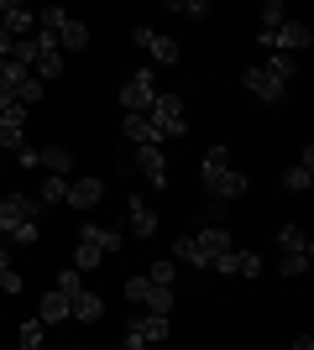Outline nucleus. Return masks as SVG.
Segmentation results:
<instances>
[{
  "label": "nucleus",
  "instance_id": "35",
  "mask_svg": "<svg viewBox=\"0 0 314 350\" xmlns=\"http://www.w3.org/2000/svg\"><path fill=\"white\" fill-rule=\"evenodd\" d=\"M74 267H79V272H90V267H100V246H90V241H79V251H74Z\"/></svg>",
  "mask_w": 314,
  "mask_h": 350
},
{
  "label": "nucleus",
  "instance_id": "10",
  "mask_svg": "<svg viewBox=\"0 0 314 350\" xmlns=\"http://www.w3.org/2000/svg\"><path fill=\"white\" fill-rule=\"evenodd\" d=\"M136 167H142V178H147L152 189H168V157H163V146H136Z\"/></svg>",
  "mask_w": 314,
  "mask_h": 350
},
{
  "label": "nucleus",
  "instance_id": "29",
  "mask_svg": "<svg viewBox=\"0 0 314 350\" xmlns=\"http://www.w3.org/2000/svg\"><path fill=\"white\" fill-rule=\"evenodd\" d=\"M11 63L16 68H31V63H37V42H31V37H16L11 42Z\"/></svg>",
  "mask_w": 314,
  "mask_h": 350
},
{
  "label": "nucleus",
  "instance_id": "24",
  "mask_svg": "<svg viewBox=\"0 0 314 350\" xmlns=\"http://www.w3.org/2000/svg\"><path fill=\"white\" fill-rule=\"evenodd\" d=\"M37 319L42 324H63L68 319V298H63V293H47L42 304H37Z\"/></svg>",
  "mask_w": 314,
  "mask_h": 350
},
{
  "label": "nucleus",
  "instance_id": "7",
  "mask_svg": "<svg viewBox=\"0 0 314 350\" xmlns=\"http://www.w3.org/2000/svg\"><path fill=\"white\" fill-rule=\"evenodd\" d=\"M241 84L252 89V94H257V100H262V105H278V100H283V94H288V84H283V79H272V73L262 68V63L241 73Z\"/></svg>",
  "mask_w": 314,
  "mask_h": 350
},
{
  "label": "nucleus",
  "instance_id": "34",
  "mask_svg": "<svg viewBox=\"0 0 314 350\" xmlns=\"http://www.w3.org/2000/svg\"><path fill=\"white\" fill-rule=\"evenodd\" d=\"M42 335H47V324L42 319H27V324H21V350H37V345H42Z\"/></svg>",
  "mask_w": 314,
  "mask_h": 350
},
{
  "label": "nucleus",
  "instance_id": "41",
  "mask_svg": "<svg viewBox=\"0 0 314 350\" xmlns=\"http://www.w3.org/2000/svg\"><path fill=\"white\" fill-rule=\"evenodd\" d=\"M293 350H314V340H309V335H299V340H293Z\"/></svg>",
  "mask_w": 314,
  "mask_h": 350
},
{
  "label": "nucleus",
  "instance_id": "16",
  "mask_svg": "<svg viewBox=\"0 0 314 350\" xmlns=\"http://www.w3.org/2000/svg\"><path fill=\"white\" fill-rule=\"evenodd\" d=\"M100 193H105L100 178H74V183H68V204H74V209H94V204H100Z\"/></svg>",
  "mask_w": 314,
  "mask_h": 350
},
{
  "label": "nucleus",
  "instance_id": "36",
  "mask_svg": "<svg viewBox=\"0 0 314 350\" xmlns=\"http://www.w3.org/2000/svg\"><path fill=\"white\" fill-rule=\"evenodd\" d=\"M168 11L173 16H209V5L205 0H168Z\"/></svg>",
  "mask_w": 314,
  "mask_h": 350
},
{
  "label": "nucleus",
  "instance_id": "22",
  "mask_svg": "<svg viewBox=\"0 0 314 350\" xmlns=\"http://www.w3.org/2000/svg\"><path fill=\"white\" fill-rule=\"evenodd\" d=\"M131 230L142 235V241L157 235V215H152V204H147V199H136V193H131Z\"/></svg>",
  "mask_w": 314,
  "mask_h": 350
},
{
  "label": "nucleus",
  "instance_id": "9",
  "mask_svg": "<svg viewBox=\"0 0 314 350\" xmlns=\"http://www.w3.org/2000/svg\"><path fill=\"white\" fill-rule=\"evenodd\" d=\"M37 27V11L21 5V0H0V31H11V37H27Z\"/></svg>",
  "mask_w": 314,
  "mask_h": 350
},
{
  "label": "nucleus",
  "instance_id": "27",
  "mask_svg": "<svg viewBox=\"0 0 314 350\" xmlns=\"http://www.w3.org/2000/svg\"><path fill=\"white\" fill-rule=\"evenodd\" d=\"M173 256H179V262H189V267H209L205 251L194 246V235H179V241H173Z\"/></svg>",
  "mask_w": 314,
  "mask_h": 350
},
{
  "label": "nucleus",
  "instance_id": "1",
  "mask_svg": "<svg viewBox=\"0 0 314 350\" xmlns=\"http://www.w3.org/2000/svg\"><path fill=\"white\" fill-rule=\"evenodd\" d=\"M37 27L58 37V53H79V47L90 42V31H84V21H74V16H68V11H58V5H47V11H37Z\"/></svg>",
  "mask_w": 314,
  "mask_h": 350
},
{
  "label": "nucleus",
  "instance_id": "28",
  "mask_svg": "<svg viewBox=\"0 0 314 350\" xmlns=\"http://www.w3.org/2000/svg\"><path fill=\"white\" fill-rule=\"evenodd\" d=\"M53 293H63V298L84 293V272H79V267H63V272H58V282H53Z\"/></svg>",
  "mask_w": 314,
  "mask_h": 350
},
{
  "label": "nucleus",
  "instance_id": "42",
  "mask_svg": "<svg viewBox=\"0 0 314 350\" xmlns=\"http://www.w3.org/2000/svg\"><path fill=\"white\" fill-rule=\"evenodd\" d=\"M0 157H5V152H0Z\"/></svg>",
  "mask_w": 314,
  "mask_h": 350
},
{
  "label": "nucleus",
  "instance_id": "8",
  "mask_svg": "<svg viewBox=\"0 0 314 350\" xmlns=\"http://www.w3.org/2000/svg\"><path fill=\"white\" fill-rule=\"evenodd\" d=\"M205 189H209V204H231V199H241V193L252 189V178H246V173H236V167H225L220 178H209Z\"/></svg>",
  "mask_w": 314,
  "mask_h": 350
},
{
  "label": "nucleus",
  "instance_id": "26",
  "mask_svg": "<svg viewBox=\"0 0 314 350\" xmlns=\"http://www.w3.org/2000/svg\"><path fill=\"white\" fill-rule=\"evenodd\" d=\"M283 189L288 193H304V189H314V167H304V162H293L283 173Z\"/></svg>",
  "mask_w": 314,
  "mask_h": 350
},
{
  "label": "nucleus",
  "instance_id": "4",
  "mask_svg": "<svg viewBox=\"0 0 314 350\" xmlns=\"http://www.w3.org/2000/svg\"><path fill=\"white\" fill-rule=\"evenodd\" d=\"M257 42L267 47V53H304V47L314 42V31L304 27V21H283L278 31H257Z\"/></svg>",
  "mask_w": 314,
  "mask_h": 350
},
{
  "label": "nucleus",
  "instance_id": "12",
  "mask_svg": "<svg viewBox=\"0 0 314 350\" xmlns=\"http://www.w3.org/2000/svg\"><path fill=\"white\" fill-rule=\"evenodd\" d=\"M136 47H147L157 63H179V42L163 37V31H152V27H136Z\"/></svg>",
  "mask_w": 314,
  "mask_h": 350
},
{
  "label": "nucleus",
  "instance_id": "25",
  "mask_svg": "<svg viewBox=\"0 0 314 350\" xmlns=\"http://www.w3.org/2000/svg\"><path fill=\"white\" fill-rule=\"evenodd\" d=\"M262 68L272 73V79H293V73H299V58H293V53H267V58H262Z\"/></svg>",
  "mask_w": 314,
  "mask_h": 350
},
{
  "label": "nucleus",
  "instance_id": "33",
  "mask_svg": "<svg viewBox=\"0 0 314 350\" xmlns=\"http://www.w3.org/2000/svg\"><path fill=\"white\" fill-rule=\"evenodd\" d=\"M288 21V11H283V0H267V5H262V31H278Z\"/></svg>",
  "mask_w": 314,
  "mask_h": 350
},
{
  "label": "nucleus",
  "instance_id": "32",
  "mask_svg": "<svg viewBox=\"0 0 314 350\" xmlns=\"http://www.w3.org/2000/svg\"><path fill=\"white\" fill-rule=\"evenodd\" d=\"M0 288L11 293V298L21 293V272H11V256H5V246H0Z\"/></svg>",
  "mask_w": 314,
  "mask_h": 350
},
{
  "label": "nucleus",
  "instance_id": "30",
  "mask_svg": "<svg viewBox=\"0 0 314 350\" xmlns=\"http://www.w3.org/2000/svg\"><path fill=\"white\" fill-rule=\"evenodd\" d=\"M58 73H63V53H42V58H37V79H42V84H53Z\"/></svg>",
  "mask_w": 314,
  "mask_h": 350
},
{
  "label": "nucleus",
  "instance_id": "17",
  "mask_svg": "<svg viewBox=\"0 0 314 350\" xmlns=\"http://www.w3.org/2000/svg\"><path fill=\"white\" fill-rule=\"evenodd\" d=\"M278 246H283V256H314V241L299 225H283V230H278Z\"/></svg>",
  "mask_w": 314,
  "mask_h": 350
},
{
  "label": "nucleus",
  "instance_id": "13",
  "mask_svg": "<svg viewBox=\"0 0 314 350\" xmlns=\"http://www.w3.org/2000/svg\"><path fill=\"white\" fill-rule=\"evenodd\" d=\"M194 246L205 251V262H215V256L231 251V230H225V225H199V230H194Z\"/></svg>",
  "mask_w": 314,
  "mask_h": 350
},
{
  "label": "nucleus",
  "instance_id": "18",
  "mask_svg": "<svg viewBox=\"0 0 314 350\" xmlns=\"http://www.w3.org/2000/svg\"><path fill=\"white\" fill-rule=\"evenodd\" d=\"M131 329L147 340V345H157V340H168V329H173V324H168V314H142V319H131Z\"/></svg>",
  "mask_w": 314,
  "mask_h": 350
},
{
  "label": "nucleus",
  "instance_id": "23",
  "mask_svg": "<svg viewBox=\"0 0 314 350\" xmlns=\"http://www.w3.org/2000/svg\"><path fill=\"white\" fill-rule=\"evenodd\" d=\"M37 204H68V178L47 173L42 183H37Z\"/></svg>",
  "mask_w": 314,
  "mask_h": 350
},
{
  "label": "nucleus",
  "instance_id": "40",
  "mask_svg": "<svg viewBox=\"0 0 314 350\" xmlns=\"http://www.w3.org/2000/svg\"><path fill=\"white\" fill-rule=\"evenodd\" d=\"M11 105H16V94H11L5 84H0V110H11Z\"/></svg>",
  "mask_w": 314,
  "mask_h": 350
},
{
  "label": "nucleus",
  "instance_id": "38",
  "mask_svg": "<svg viewBox=\"0 0 314 350\" xmlns=\"http://www.w3.org/2000/svg\"><path fill=\"white\" fill-rule=\"evenodd\" d=\"M304 267H309V256H278V272H283V278H299Z\"/></svg>",
  "mask_w": 314,
  "mask_h": 350
},
{
  "label": "nucleus",
  "instance_id": "37",
  "mask_svg": "<svg viewBox=\"0 0 314 350\" xmlns=\"http://www.w3.org/2000/svg\"><path fill=\"white\" fill-rule=\"evenodd\" d=\"M147 282H157V288H173V262H152Z\"/></svg>",
  "mask_w": 314,
  "mask_h": 350
},
{
  "label": "nucleus",
  "instance_id": "3",
  "mask_svg": "<svg viewBox=\"0 0 314 350\" xmlns=\"http://www.w3.org/2000/svg\"><path fill=\"white\" fill-rule=\"evenodd\" d=\"M152 100H157V79H152V68H136L126 84H120V105H126V116H147Z\"/></svg>",
  "mask_w": 314,
  "mask_h": 350
},
{
  "label": "nucleus",
  "instance_id": "20",
  "mask_svg": "<svg viewBox=\"0 0 314 350\" xmlns=\"http://www.w3.org/2000/svg\"><path fill=\"white\" fill-rule=\"evenodd\" d=\"M225 167H231V146H225V142H215V146L205 152V162H199V178L209 183V178H220Z\"/></svg>",
  "mask_w": 314,
  "mask_h": 350
},
{
  "label": "nucleus",
  "instance_id": "11",
  "mask_svg": "<svg viewBox=\"0 0 314 350\" xmlns=\"http://www.w3.org/2000/svg\"><path fill=\"white\" fill-rule=\"evenodd\" d=\"M209 267H220V272H236V278H257V272H262V256H257V251H225V256H215V262Z\"/></svg>",
  "mask_w": 314,
  "mask_h": 350
},
{
  "label": "nucleus",
  "instance_id": "39",
  "mask_svg": "<svg viewBox=\"0 0 314 350\" xmlns=\"http://www.w3.org/2000/svg\"><path fill=\"white\" fill-rule=\"evenodd\" d=\"M120 350H147V340L136 335V329H126V340H120Z\"/></svg>",
  "mask_w": 314,
  "mask_h": 350
},
{
  "label": "nucleus",
  "instance_id": "31",
  "mask_svg": "<svg viewBox=\"0 0 314 350\" xmlns=\"http://www.w3.org/2000/svg\"><path fill=\"white\" fill-rule=\"evenodd\" d=\"M11 246H37V241H42V225H11Z\"/></svg>",
  "mask_w": 314,
  "mask_h": 350
},
{
  "label": "nucleus",
  "instance_id": "2",
  "mask_svg": "<svg viewBox=\"0 0 314 350\" xmlns=\"http://www.w3.org/2000/svg\"><path fill=\"white\" fill-rule=\"evenodd\" d=\"M147 120H152V131L163 136V142H173V136H183V131H189V116H183V100H179V94H163V89H157V100H152Z\"/></svg>",
  "mask_w": 314,
  "mask_h": 350
},
{
  "label": "nucleus",
  "instance_id": "19",
  "mask_svg": "<svg viewBox=\"0 0 314 350\" xmlns=\"http://www.w3.org/2000/svg\"><path fill=\"white\" fill-rule=\"evenodd\" d=\"M37 167H47V173H68V167H74V152H68V146H37Z\"/></svg>",
  "mask_w": 314,
  "mask_h": 350
},
{
  "label": "nucleus",
  "instance_id": "5",
  "mask_svg": "<svg viewBox=\"0 0 314 350\" xmlns=\"http://www.w3.org/2000/svg\"><path fill=\"white\" fill-rule=\"evenodd\" d=\"M126 298H131L136 308H147V314H168V308H173V288H157V282H147L142 272L126 278Z\"/></svg>",
  "mask_w": 314,
  "mask_h": 350
},
{
  "label": "nucleus",
  "instance_id": "15",
  "mask_svg": "<svg viewBox=\"0 0 314 350\" xmlns=\"http://www.w3.org/2000/svg\"><path fill=\"white\" fill-rule=\"evenodd\" d=\"M105 314V304H100V293H74V298H68V319H79V324H94Z\"/></svg>",
  "mask_w": 314,
  "mask_h": 350
},
{
  "label": "nucleus",
  "instance_id": "21",
  "mask_svg": "<svg viewBox=\"0 0 314 350\" xmlns=\"http://www.w3.org/2000/svg\"><path fill=\"white\" fill-rule=\"evenodd\" d=\"M126 142H136V146H163V136L152 131L147 116H126Z\"/></svg>",
  "mask_w": 314,
  "mask_h": 350
},
{
  "label": "nucleus",
  "instance_id": "6",
  "mask_svg": "<svg viewBox=\"0 0 314 350\" xmlns=\"http://www.w3.org/2000/svg\"><path fill=\"white\" fill-rule=\"evenodd\" d=\"M42 219V204L27 199V193H0V235L11 230V225H37Z\"/></svg>",
  "mask_w": 314,
  "mask_h": 350
},
{
  "label": "nucleus",
  "instance_id": "14",
  "mask_svg": "<svg viewBox=\"0 0 314 350\" xmlns=\"http://www.w3.org/2000/svg\"><path fill=\"white\" fill-rule=\"evenodd\" d=\"M79 241L100 246V256H116V251L126 246V235H120V230H110V225H84V230H79Z\"/></svg>",
  "mask_w": 314,
  "mask_h": 350
}]
</instances>
